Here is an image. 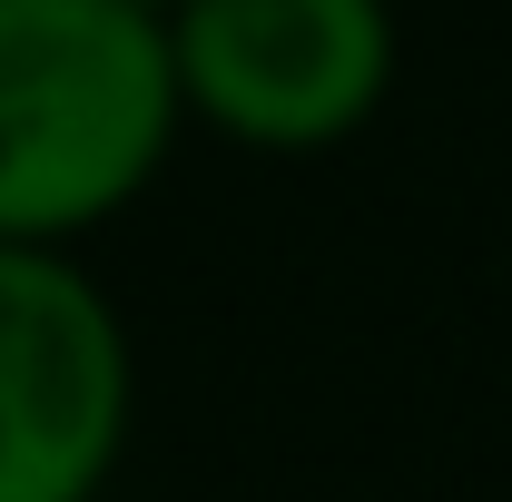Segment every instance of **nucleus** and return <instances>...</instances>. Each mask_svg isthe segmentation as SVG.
<instances>
[{
	"label": "nucleus",
	"instance_id": "f03ea898",
	"mask_svg": "<svg viewBox=\"0 0 512 502\" xmlns=\"http://www.w3.org/2000/svg\"><path fill=\"white\" fill-rule=\"evenodd\" d=\"M138 355L69 247H0V502H99L128 453Z\"/></svg>",
	"mask_w": 512,
	"mask_h": 502
},
{
	"label": "nucleus",
	"instance_id": "20e7f679",
	"mask_svg": "<svg viewBox=\"0 0 512 502\" xmlns=\"http://www.w3.org/2000/svg\"><path fill=\"white\" fill-rule=\"evenodd\" d=\"M128 10H148V20H178V10H188V0H128Z\"/></svg>",
	"mask_w": 512,
	"mask_h": 502
},
{
	"label": "nucleus",
	"instance_id": "7ed1b4c3",
	"mask_svg": "<svg viewBox=\"0 0 512 502\" xmlns=\"http://www.w3.org/2000/svg\"><path fill=\"white\" fill-rule=\"evenodd\" d=\"M394 50V0H188L168 20L188 119L266 158H316L375 128Z\"/></svg>",
	"mask_w": 512,
	"mask_h": 502
},
{
	"label": "nucleus",
	"instance_id": "f257e3e1",
	"mask_svg": "<svg viewBox=\"0 0 512 502\" xmlns=\"http://www.w3.org/2000/svg\"><path fill=\"white\" fill-rule=\"evenodd\" d=\"M188 128L168 20L128 0H0V247L128 217Z\"/></svg>",
	"mask_w": 512,
	"mask_h": 502
}]
</instances>
